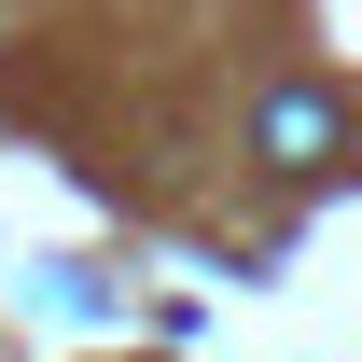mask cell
<instances>
[{"label":"cell","mask_w":362,"mask_h":362,"mask_svg":"<svg viewBox=\"0 0 362 362\" xmlns=\"http://www.w3.org/2000/svg\"><path fill=\"white\" fill-rule=\"evenodd\" d=\"M251 139H265V168H334V153H349V112H334L320 84H279Z\"/></svg>","instance_id":"6da1fadb"}]
</instances>
